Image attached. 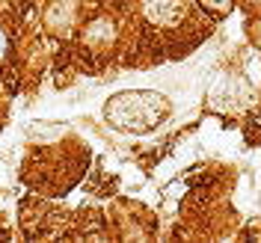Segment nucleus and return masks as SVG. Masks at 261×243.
<instances>
[{"label":"nucleus","instance_id":"obj_1","mask_svg":"<svg viewBox=\"0 0 261 243\" xmlns=\"http://www.w3.org/2000/svg\"><path fill=\"white\" fill-rule=\"evenodd\" d=\"M187 12L184 0H146V15L154 24H175Z\"/></svg>","mask_w":261,"mask_h":243},{"label":"nucleus","instance_id":"obj_2","mask_svg":"<svg viewBox=\"0 0 261 243\" xmlns=\"http://www.w3.org/2000/svg\"><path fill=\"white\" fill-rule=\"evenodd\" d=\"M205 3H208L211 9H226L228 6V0H205Z\"/></svg>","mask_w":261,"mask_h":243}]
</instances>
